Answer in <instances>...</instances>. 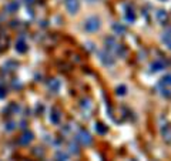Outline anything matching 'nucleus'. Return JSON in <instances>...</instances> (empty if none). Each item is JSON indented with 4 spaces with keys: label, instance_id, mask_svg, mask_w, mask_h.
Returning <instances> with one entry per match:
<instances>
[{
    "label": "nucleus",
    "instance_id": "8",
    "mask_svg": "<svg viewBox=\"0 0 171 161\" xmlns=\"http://www.w3.org/2000/svg\"><path fill=\"white\" fill-rule=\"evenodd\" d=\"M164 61H161V60H157V61H154L153 64H151V70L153 71H160V70L164 69Z\"/></svg>",
    "mask_w": 171,
    "mask_h": 161
},
{
    "label": "nucleus",
    "instance_id": "1",
    "mask_svg": "<svg viewBox=\"0 0 171 161\" xmlns=\"http://www.w3.org/2000/svg\"><path fill=\"white\" fill-rule=\"evenodd\" d=\"M84 29L86 32H90V33L97 32L100 29V20L97 17H89L84 22Z\"/></svg>",
    "mask_w": 171,
    "mask_h": 161
},
{
    "label": "nucleus",
    "instance_id": "14",
    "mask_svg": "<svg viewBox=\"0 0 171 161\" xmlns=\"http://www.w3.org/2000/svg\"><path fill=\"white\" fill-rule=\"evenodd\" d=\"M113 29H114V32L117 33V34H123V33L126 32V27L121 26V24H114Z\"/></svg>",
    "mask_w": 171,
    "mask_h": 161
},
{
    "label": "nucleus",
    "instance_id": "2",
    "mask_svg": "<svg viewBox=\"0 0 171 161\" xmlns=\"http://www.w3.org/2000/svg\"><path fill=\"white\" fill-rule=\"evenodd\" d=\"M77 140L80 141L83 145H90L91 144V135L86 131V130H81V131H79V134H77Z\"/></svg>",
    "mask_w": 171,
    "mask_h": 161
},
{
    "label": "nucleus",
    "instance_id": "16",
    "mask_svg": "<svg viewBox=\"0 0 171 161\" xmlns=\"http://www.w3.org/2000/svg\"><path fill=\"white\" fill-rule=\"evenodd\" d=\"M163 83H164V84H168V86H171V74L164 76V79H163Z\"/></svg>",
    "mask_w": 171,
    "mask_h": 161
},
{
    "label": "nucleus",
    "instance_id": "6",
    "mask_svg": "<svg viewBox=\"0 0 171 161\" xmlns=\"http://www.w3.org/2000/svg\"><path fill=\"white\" fill-rule=\"evenodd\" d=\"M155 17H157V20H158L161 24H164V23L167 22V19H168V16H167V13L164 10H158L155 13Z\"/></svg>",
    "mask_w": 171,
    "mask_h": 161
},
{
    "label": "nucleus",
    "instance_id": "13",
    "mask_svg": "<svg viewBox=\"0 0 171 161\" xmlns=\"http://www.w3.org/2000/svg\"><path fill=\"white\" fill-rule=\"evenodd\" d=\"M96 131L98 133V134H106L107 127H104L101 123H97V124H96Z\"/></svg>",
    "mask_w": 171,
    "mask_h": 161
},
{
    "label": "nucleus",
    "instance_id": "12",
    "mask_svg": "<svg viewBox=\"0 0 171 161\" xmlns=\"http://www.w3.org/2000/svg\"><path fill=\"white\" fill-rule=\"evenodd\" d=\"M126 20L130 22V23H133L134 20H135V14H134L133 9H128L127 10V13H126Z\"/></svg>",
    "mask_w": 171,
    "mask_h": 161
},
{
    "label": "nucleus",
    "instance_id": "7",
    "mask_svg": "<svg viewBox=\"0 0 171 161\" xmlns=\"http://www.w3.org/2000/svg\"><path fill=\"white\" fill-rule=\"evenodd\" d=\"M16 50L19 53H26L27 51V44L24 43V40H19L16 43Z\"/></svg>",
    "mask_w": 171,
    "mask_h": 161
},
{
    "label": "nucleus",
    "instance_id": "3",
    "mask_svg": "<svg viewBox=\"0 0 171 161\" xmlns=\"http://www.w3.org/2000/svg\"><path fill=\"white\" fill-rule=\"evenodd\" d=\"M66 7H67L69 13H71V14L77 13V10H79V0H66Z\"/></svg>",
    "mask_w": 171,
    "mask_h": 161
},
{
    "label": "nucleus",
    "instance_id": "19",
    "mask_svg": "<svg viewBox=\"0 0 171 161\" xmlns=\"http://www.w3.org/2000/svg\"><path fill=\"white\" fill-rule=\"evenodd\" d=\"M70 151H71V153H79L77 147H76V145H73V144H70Z\"/></svg>",
    "mask_w": 171,
    "mask_h": 161
},
{
    "label": "nucleus",
    "instance_id": "20",
    "mask_svg": "<svg viewBox=\"0 0 171 161\" xmlns=\"http://www.w3.org/2000/svg\"><path fill=\"white\" fill-rule=\"evenodd\" d=\"M6 96V88L0 86V97H5Z\"/></svg>",
    "mask_w": 171,
    "mask_h": 161
},
{
    "label": "nucleus",
    "instance_id": "18",
    "mask_svg": "<svg viewBox=\"0 0 171 161\" xmlns=\"http://www.w3.org/2000/svg\"><path fill=\"white\" fill-rule=\"evenodd\" d=\"M57 158H59V161H66L67 156H66V154H63V153H59V154H57Z\"/></svg>",
    "mask_w": 171,
    "mask_h": 161
},
{
    "label": "nucleus",
    "instance_id": "4",
    "mask_svg": "<svg viewBox=\"0 0 171 161\" xmlns=\"http://www.w3.org/2000/svg\"><path fill=\"white\" fill-rule=\"evenodd\" d=\"M100 60H101L106 66L114 64V59H113V56L108 53V51H101V53H100Z\"/></svg>",
    "mask_w": 171,
    "mask_h": 161
},
{
    "label": "nucleus",
    "instance_id": "17",
    "mask_svg": "<svg viewBox=\"0 0 171 161\" xmlns=\"http://www.w3.org/2000/svg\"><path fill=\"white\" fill-rule=\"evenodd\" d=\"M117 94H118V96H124V94H126V87H124V86L117 87Z\"/></svg>",
    "mask_w": 171,
    "mask_h": 161
},
{
    "label": "nucleus",
    "instance_id": "15",
    "mask_svg": "<svg viewBox=\"0 0 171 161\" xmlns=\"http://www.w3.org/2000/svg\"><path fill=\"white\" fill-rule=\"evenodd\" d=\"M59 120H60L59 113H57V111H53V113H51V116H50V121H51V123H54V124H57V123H59Z\"/></svg>",
    "mask_w": 171,
    "mask_h": 161
},
{
    "label": "nucleus",
    "instance_id": "5",
    "mask_svg": "<svg viewBox=\"0 0 171 161\" xmlns=\"http://www.w3.org/2000/svg\"><path fill=\"white\" fill-rule=\"evenodd\" d=\"M32 140H33V133H30V131H24V133L21 134L19 141H20V144L27 145L29 143H32Z\"/></svg>",
    "mask_w": 171,
    "mask_h": 161
},
{
    "label": "nucleus",
    "instance_id": "22",
    "mask_svg": "<svg viewBox=\"0 0 171 161\" xmlns=\"http://www.w3.org/2000/svg\"><path fill=\"white\" fill-rule=\"evenodd\" d=\"M90 2H94V0H90Z\"/></svg>",
    "mask_w": 171,
    "mask_h": 161
},
{
    "label": "nucleus",
    "instance_id": "21",
    "mask_svg": "<svg viewBox=\"0 0 171 161\" xmlns=\"http://www.w3.org/2000/svg\"><path fill=\"white\" fill-rule=\"evenodd\" d=\"M167 46H168V48L171 50V42H170V43H167Z\"/></svg>",
    "mask_w": 171,
    "mask_h": 161
},
{
    "label": "nucleus",
    "instance_id": "10",
    "mask_svg": "<svg viewBox=\"0 0 171 161\" xmlns=\"http://www.w3.org/2000/svg\"><path fill=\"white\" fill-rule=\"evenodd\" d=\"M17 9H19V3L17 2H11V3H9L6 6V10L9 13H14V11H17Z\"/></svg>",
    "mask_w": 171,
    "mask_h": 161
},
{
    "label": "nucleus",
    "instance_id": "9",
    "mask_svg": "<svg viewBox=\"0 0 171 161\" xmlns=\"http://www.w3.org/2000/svg\"><path fill=\"white\" fill-rule=\"evenodd\" d=\"M59 87H60V83H59V80H56V79H53V80L48 83V88H50L53 93L59 91Z\"/></svg>",
    "mask_w": 171,
    "mask_h": 161
},
{
    "label": "nucleus",
    "instance_id": "11",
    "mask_svg": "<svg viewBox=\"0 0 171 161\" xmlns=\"http://www.w3.org/2000/svg\"><path fill=\"white\" fill-rule=\"evenodd\" d=\"M163 42H164L166 44L171 42V27H168L166 32L163 33Z\"/></svg>",
    "mask_w": 171,
    "mask_h": 161
}]
</instances>
